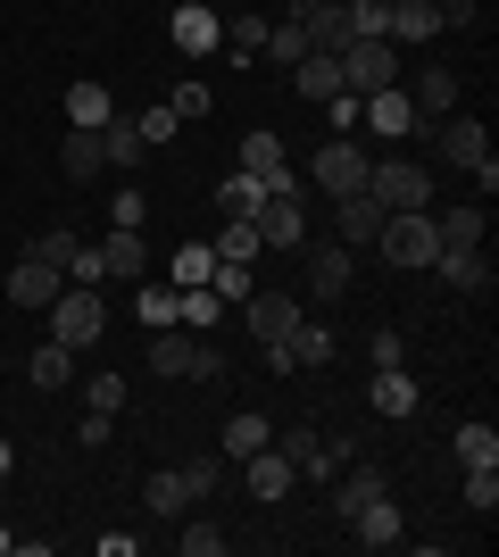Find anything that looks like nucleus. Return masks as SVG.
<instances>
[{
    "label": "nucleus",
    "instance_id": "5",
    "mask_svg": "<svg viewBox=\"0 0 499 557\" xmlns=\"http://www.w3.org/2000/svg\"><path fill=\"white\" fill-rule=\"evenodd\" d=\"M366 166H375V159L358 150V134H333L325 150L309 159V184L325 191V200H341V191H366Z\"/></svg>",
    "mask_w": 499,
    "mask_h": 557
},
{
    "label": "nucleus",
    "instance_id": "19",
    "mask_svg": "<svg viewBox=\"0 0 499 557\" xmlns=\"http://www.w3.org/2000/svg\"><path fill=\"white\" fill-rule=\"evenodd\" d=\"M241 466H250L241 483H250V499H259V508H275V499H284V491L300 483V466H291V458H284V449H275V442H266L259 458H241Z\"/></svg>",
    "mask_w": 499,
    "mask_h": 557
},
{
    "label": "nucleus",
    "instance_id": "10",
    "mask_svg": "<svg viewBox=\"0 0 499 557\" xmlns=\"http://www.w3.org/2000/svg\"><path fill=\"white\" fill-rule=\"evenodd\" d=\"M250 225H259V242H266V250H300V242H309V216H300V191H266Z\"/></svg>",
    "mask_w": 499,
    "mask_h": 557
},
{
    "label": "nucleus",
    "instance_id": "16",
    "mask_svg": "<svg viewBox=\"0 0 499 557\" xmlns=\"http://www.w3.org/2000/svg\"><path fill=\"white\" fill-rule=\"evenodd\" d=\"M92 250H100V275H134V283L150 275V242H142V225H109Z\"/></svg>",
    "mask_w": 499,
    "mask_h": 557
},
{
    "label": "nucleus",
    "instance_id": "46",
    "mask_svg": "<svg viewBox=\"0 0 499 557\" xmlns=\"http://www.w3.org/2000/svg\"><path fill=\"white\" fill-rule=\"evenodd\" d=\"M316 442H325L316 424H291V433H284V442H275V449H284V458L300 466V474H309V466H316Z\"/></svg>",
    "mask_w": 499,
    "mask_h": 557
},
{
    "label": "nucleus",
    "instance_id": "27",
    "mask_svg": "<svg viewBox=\"0 0 499 557\" xmlns=\"http://www.w3.org/2000/svg\"><path fill=\"white\" fill-rule=\"evenodd\" d=\"M433 275L450 283V292H466V300H483V292H491V267H483V250H441V258H433Z\"/></svg>",
    "mask_w": 499,
    "mask_h": 557
},
{
    "label": "nucleus",
    "instance_id": "32",
    "mask_svg": "<svg viewBox=\"0 0 499 557\" xmlns=\"http://www.w3.org/2000/svg\"><path fill=\"white\" fill-rule=\"evenodd\" d=\"M300 34H309V50H341V42H350V9H341V0H325V9H309V17H300Z\"/></svg>",
    "mask_w": 499,
    "mask_h": 557
},
{
    "label": "nucleus",
    "instance_id": "50",
    "mask_svg": "<svg viewBox=\"0 0 499 557\" xmlns=\"http://www.w3.org/2000/svg\"><path fill=\"white\" fill-rule=\"evenodd\" d=\"M134 125H142V141H175V125H184V116H175V109H166V100H159V109H142V116H134Z\"/></svg>",
    "mask_w": 499,
    "mask_h": 557
},
{
    "label": "nucleus",
    "instance_id": "55",
    "mask_svg": "<svg viewBox=\"0 0 499 557\" xmlns=\"http://www.w3.org/2000/svg\"><path fill=\"white\" fill-rule=\"evenodd\" d=\"M9 474H17V449H9V442H0V483H9Z\"/></svg>",
    "mask_w": 499,
    "mask_h": 557
},
{
    "label": "nucleus",
    "instance_id": "41",
    "mask_svg": "<svg viewBox=\"0 0 499 557\" xmlns=\"http://www.w3.org/2000/svg\"><path fill=\"white\" fill-rule=\"evenodd\" d=\"M266 59H275V67H300V59H309V34H300V17L266 25Z\"/></svg>",
    "mask_w": 499,
    "mask_h": 557
},
{
    "label": "nucleus",
    "instance_id": "56",
    "mask_svg": "<svg viewBox=\"0 0 499 557\" xmlns=\"http://www.w3.org/2000/svg\"><path fill=\"white\" fill-rule=\"evenodd\" d=\"M284 9H291V17H309V9H325V0H284Z\"/></svg>",
    "mask_w": 499,
    "mask_h": 557
},
{
    "label": "nucleus",
    "instance_id": "43",
    "mask_svg": "<svg viewBox=\"0 0 499 557\" xmlns=\"http://www.w3.org/2000/svg\"><path fill=\"white\" fill-rule=\"evenodd\" d=\"M366 367H408V333H400V325L366 333Z\"/></svg>",
    "mask_w": 499,
    "mask_h": 557
},
{
    "label": "nucleus",
    "instance_id": "24",
    "mask_svg": "<svg viewBox=\"0 0 499 557\" xmlns=\"http://www.w3.org/2000/svg\"><path fill=\"white\" fill-rule=\"evenodd\" d=\"M366 399H375V417H416V408H425V399H416V374L408 367H375V383H366Z\"/></svg>",
    "mask_w": 499,
    "mask_h": 557
},
{
    "label": "nucleus",
    "instance_id": "52",
    "mask_svg": "<svg viewBox=\"0 0 499 557\" xmlns=\"http://www.w3.org/2000/svg\"><path fill=\"white\" fill-rule=\"evenodd\" d=\"M109 433H117V417H100V408H84V424H75V442H84V449H109Z\"/></svg>",
    "mask_w": 499,
    "mask_h": 557
},
{
    "label": "nucleus",
    "instance_id": "17",
    "mask_svg": "<svg viewBox=\"0 0 499 557\" xmlns=\"http://www.w3.org/2000/svg\"><path fill=\"white\" fill-rule=\"evenodd\" d=\"M59 175H67V184L109 175V141H100V125H67V141H59Z\"/></svg>",
    "mask_w": 499,
    "mask_h": 557
},
{
    "label": "nucleus",
    "instance_id": "42",
    "mask_svg": "<svg viewBox=\"0 0 499 557\" xmlns=\"http://www.w3.org/2000/svg\"><path fill=\"white\" fill-rule=\"evenodd\" d=\"M125 399H134V383H125V374H92V383H84V408H100V417H117Z\"/></svg>",
    "mask_w": 499,
    "mask_h": 557
},
{
    "label": "nucleus",
    "instance_id": "47",
    "mask_svg": "<svg viewBox=\"0 0 499 557\" xmlns=\"http://www.w3.org/2000/svg\"><path fill=\"white\" fill-rule=\"evenodd\" d=\"M166 109L191 125V116H209V109H216V92H209V84H175V92H166Z\"/></svg>",
    "mask_w": 499,
    "mask_h": 557
},
{
    "label": "nucleus",
    "instance_id": "35",
    "mask_svg": "<svg viewBox=\"0 0 499 557\" xmlns=\"http://www.w3.org/2000/svg\"><path fill=\"white\" fill-rule=\"evenodd\" d=\"M100 141H109V166H142V125H134V116H109V125H100Z\"/></svg>",
    "mask_w": 499,
    "mask_h": 557
},
{
    "label": "nucleus",
    "instance_id": "1",
    "mask_svg": "<svg viewBox=\"0 0 499 557\" xmlns=\"http://www.w3.org/2000/svg\"><path fill=\"white\" fill-rule=\"evenodd\" d=\"M150 374H166V383H225V358L191 325H166V333H150Z\"/></svg>",
    "mask_w": 499,
    "mask_h": 557
},
{
    "label": "nucleus",
    "instance_id": "30",
    "mask_svg": "<svg viewBox=\"0 0 499 557\" xmlns=\"http://www.w3.org/2000/svg\"><path fill=\"white\" fill-rule=\"evenodd\" d=\"M266 442H275V424H266V417H250V408H241V417H225V442H216V449H225V458H259V449Z\"/></svg>",
    "mask_w": 499,
    "mask_h": 557
},
{
    "label": "nucleus",
    "instance_id": "57",
    "mask_svg": "<svg viewBox=\"0 0 499 557\" xmlns=\"http://www.w3.org/2000/svg\"><path fill=\"white\" fill-rule=\"evenodd\" d=\"M9 549H17V533H9V516H0V557H9Z\"/></svg>",
    "mask_w": 499,
    "mask_h": 557
},
{
    "label": "nucleus",
    "instance_id": "3",
    "mask_svg": "<svg viewBox=\"0 0 499 557\" xmlns=\"http://www.w3.org/2000/svg\"><path fill=\"white\" fill-rule=\"evenodd\" d=\"M375 250L391 258V267H433L441 258V233H433V209H391L375 233Z\"/></svg>",
    "mask_w": 499,
    "mask_h": 557
},
{
    "label": "nucleus",
    "instance_id": "9",
    "mask_svg": "<svg viewBox=\"0 0 499 557\" xmlns=\"http://www.w3.org/2000/svg\"><path fill=\"white\" fill-rule=\"evenodd\" d=\"M59 292H67V275H59V267H50L42 250H25L17 267H9V308H17V317H42V308L59 300Z\"/></svg>",
    "mask_w": 499,
    "mask_h": 557
},
{
    "label": "nucleus",
    "instance_id": "51",
    "mask_svg": "<svg viewBox=\"0 0 499 557\" xmlns=\"http://www.w3.org/2000/svg\"><path fill=\"white\" fill-rule=\"evenodd\" d=\"M433 17H441V25H458V34H466V25H483V0H433Z\"/></svg>",
    "mask_w": 499,
    "mask_h": 557
},
{
    "label": "nucleus",
    "instance_id": "33",
    "mask_svg": "<svg viewBox=\"0 0 499 557\" xmlns=\"http://www.w3.org/2000/svg\"><path fill=\"white\" fill-rule=\"evenodd\" d=\"M109 116H117L109 84H92V75H84V84H67V125H109Z\"/></svg>",
    "mask_w": 499,
    "mask_h": 557
},
{
    "label": "nucleus",
    "instance_id": "37",
    "mask_svg": "<svg viewBox=\"0 0 499 557\" xmlns=\"http://www.w3.org/2000/svg\"><path fill=\"white\" fill-rule=\"evenodd\" d=\"M450 449H458V466H499V433L491 424H458Z\"/></svg>",
    "mask_w": 499,
    "mask_h": 557
},
{
    "label": "nucleus",
    "instance_id": "40",
    "mask_svg": "<svg viewBox=\"0 0 499 557\" xmlns=\"http://www.w3.org/2000/svg\"><path fill=\"white\" fill-rule=\"evenodd\" d=\"M175 549H184V557H225V524H209V516H184Z\"/></svg>",
    "mask_w": 499,
    "mask_h": 557
},
{
    "label": "nucleus",
    "instance_id": "39",
    "mask_svg": "<svg viewBox=\"0 0 499 557\" xmlns=\"http://www.w3.org/2000/svg\"><path fill=\"white\" fill-rule=\"evenodd\" d=\"M291 358H300V367H333V358H341V342H333L325 325H309V317H300V333H291Z\"/></svg>",
    "mask_w": 499,
    "mask_h": 557
},
{
    "label": "nucleus",
    "instance_id": "18",
    "mask_svg": "<svg viewBox=\"0 0 499 557\" xmlns=\"http://www.w3.org/2000/svg\"><path fill=\"white\" fill-rule=\"evenodd\" d=\"M241 317H250V333H259V342H284V333L300 325L309 308L291 300V292H250V300H241Z\"/></svg>",
    "mask_w": 499,
    "mask_h": 557
},
{
    "label": "nucleus",
    "instance_id": "38",
    "mask_svg": "<svg viewBox=\"0 0 499 557\" xmlns=\"http://www.w3.org/2000/svg\"><path fill=\"white\" fill-rule=\"evenodd\" d=\"M259 250H266V242H259V225H250V216H225V233H216V258H234V267H250Z\"/></svg>",
    "mask_w": 499,
    "mask_h": 557
},
{
    "label": "nucleus",
    "instance_id": "49",
    "mask_svg": "<svg viewBox=\"0 0 499 557\" xmlns=\"http://www.w3.org/2000/svg\"><path fill=\"white\" fill-rule=\"evenodd\" d=\"M350 458H358L350 442H316V466H309V483H333V474H341Z\"/></svg>",
    "mask_w": 499,
    "mask_h": 557
},
{
    "label": "nucleus",
    "instance_id": "31",
    "mask_svg": "<svg viewBox=\"0 0 499 557\" xmlns=\"http://www.w3.org/2000/svg\"><path fill=\"white\" fill-rule=\"evenodd\" d=\"M433 233H441V250H483L491 216H483V209H441V216H433Z\"/></svg>",
    "mask_w": 499,
    "mask_h": 557
},
{
    "label": "nucleus",
    "instance_id": "15",
    "mask_svg": "<svg viewBox=\"0 0 499 557\" xmlns=\"http://www.w3.org/2000/svg\"><path fill=\"white\" fill-rule=\"evenodd\" d=\"M408 100H416V116H425V125H441V116H458V100H466V84H458V67H416V84H408Z\"/></svg>",
    "mask_w": 499,
    "mask_h": 557
},
{
    "label": "nucleus",
    "instance_id": "20",
    "mask_svg": "<svg viewBox=\"0 0 499 557\" xmlns=\"http://www.w3.org/2000/svg\"><path fill=\"white\" fill-rule=\"evenodd\" d=\"M142 499H150V516H191V508H200V491H191L184 466H150V474H142Z\"/></svg>",
    "mask_w": 499,
    "mask_h": 557
},
{
    "label": "nucleus",
    "instance_id": "29",
    "mask_svg": "<svg viewBox=\"0 0 499 557\" xmlns=\"http://www.w3.org/2000/svg\"><path fill=\"white\" fill-rule=\"evenodd\" d=\"M25 383H34V392H67V383H75V349L67 342H42L34 358H25Z\"/></svg>",
    "mask_w": 499,
    "mask_h": 557
},
{
    "label": "nucleus",
    "instance_id": "48",
    "mask_svg": "<svg viewBox=\"0 0 499 557\" xmlns=\"http://www.w3.org/2000/svg\"><path fill=\"white\" fill-rule=\"evenodd\" d=\"M350 9V42L358 34H383V17H391V0H341Z\"/></svg>",
    "mask_w": 499,
    "mask_h": 557
},
{
    "label": "nucleus",
    "instance_id": "34",
    "mask_svg": "<svg viewBox=\"0 0 499 557\" xmlns=\"http://www.w3.org/2000/svg\"><path fill=\"white\" fill-rule=\"evenodd\" d=\"M259 200H266V184H259V175H241V166L216 184V216H259Z\"/></svg>",
    "mask_w": 499,
    "mask_h": 557
},
{
    "label": "nucleus",
    "instance_id": "21",
    "mask_svg": "<svg viewBox=\"0 0 499 557\" xmlns=\"http://www.w3.org/2000/svg\"><path fill=\"white\" fill-rule=\"evenodd\" d=\"M350 275H358V267H350V242H325V250H309V300H341V292H350Z\"/></svg>",
    "mask_w": 499,
    "mask_h": 557
},
{
    "label": "nucleus",
    "instance_id": "13",
    "mask_svg": "<svg viewBox=\"0 0 499 557\" xmlns=\"http://www.w3.org/2000/svg\"><path fill=\"white\" fill-rule=\"evenodd\" d=\"M241 175H259L266 191H300V175L284 159V134H241Z\"/></svg>",
    "mask_w": 499,
    "mask_h": 557
},
{
    "label": "nucleus",
    "instance_id": "25",
    "mask_svg": "<svg viewBox=\"0 0 499 557\" xmlns=\"http://www.w3.org/2000/svg\"><path fill=\"white\" fill-rule=\"evenodd\" d=\"M441 17H433V0H391V17H383V42L408 50V42H433Z\"/></svg>",
    "mask_w": 499,
    "mask_h": 557
},
{
    "label": "nucleus",
    "instance_id": "2",
    "mask_svg": "<svg viewBox=\"0 0 499 557\" xmlns=\"http://www.w3.org/2000/svg\"><path fill=\"white\" fill-rule=\"evenodd\" d=\"M42 317H50V342H67V349H92L100 333H109V300H100L92 283H67Z\"/></svg>",
    "mask_w": 499,
    "mask_h": 557
},
{
    "label": "nucleus",
    "instance_id": "44",
    "mask_svg": "<svg viewBox=\"0 0 499 557\" xmlns=\"http://www.w3.org/2000/svg\"><path fill=\"white\" fill-rule=\"evenodd\" d=\"M466 508H475V516L499 508V466H466Z\"/></svg>",
    "mask_w": 499,
    "mask_h": 557
},
{
    "label": "nucleus",
    "instance_id": "14",
    "mask_svg": "<svg viewBox=\"0 0 499 557\" xmlns=\"http://www.w3.org/2000/svg\"><path fill=\"white\" fill-rule=\"evenodd\" d=\"M341 524H350L358 549H400V533H408V524H400V499H391V491H383V499H366L358 516H341Z\"/></svg>",
    "mask_w": 499,
    "mask_h": 557
},
{
    "label": "nucleus",
    "instance_id": "54",
    "mask_svg": "<svg viewBox=\"0 0 499 557\" xmlns=\"http://www.w3.org/2000/svg\"><path fill=\"white\" fill-rule=\"evenodd\" d=\"M142 209H150L142 191H117V200H109V225H142Z\"/></svg>",
    "mask_w": 499,
    "mask_h": 557
},
{
    "label": "nucleus",
    "instance_id": "12",
    "mask_svg": "<svg viewBox=\"0 0 499 557\" xmlns=\"http://www.w3.org/2000/svg\"><path fill=\"white\" fill-rule=\"evenodd\" d=\"M433 150H441V159L450 166H466V175H475L483 159H491V134H483V116H441V125H433Z\"/></svg>",
    "mask_w": 499,
    "mask_h": 557
},
{
    "label": "nucleus",
    "instance_id": "11",
    "mask_svg": "<svg viewBox=\"0 0 499 557\" xmlns=\"http://www.w3.org/2000/svg\"><path fill=\"white\" fill-rule=\"evenodd\" d=\"M216 34H225V25H216L209 0H175V17H166V42L184 50V59H216Z\"/></svg>",
    "mask_w": 499,
    "mask_h": 557
},
{
    "label": "nucleus",
    "instance_id": "6",
    "mask_svg": "<svg viewBox=\"0 0 499 557\" xmlns=\"http://www.w3.org/2000/svg\"><path fill=\"white\" fill-rule=\"evenodd\" d=\"M34 250H42L67 283H92V292L109 283V275H100V250H92V242H84L75 225H42V233H34Z\"/></svg>",
    "mask_w": 499,
    "mask_h": 557
},
{
    "label": "nucleus",
    "instance_id": "23",
    "mask_svg": "<svg viewBox=\"0 0 499 557\" xmlns=\"http://www.w3.org/2000/svg\"><path fill=\"white\" fill-rule=\"evenodd\" d=\"M333 216H341V242H350V250H366V242L383 233V216H391V209H383L375 191H341V200H333Z\"/></svg>",
    "mask_w": 499,
    "mask_h": 557
},
{
    "label": "nucleus",
    "instance_id": "36",
    "mask_svg": "<svg viewBox=\"0 0 499 557\" xmlns=\"http://www.w3.org/2000/svg\"><path fill=\"white\" fill-rule=\"evenodd\" d=\"M209 267H216L209 242H184V250L166 258V283H175V292H191V283H209Z\"/></svg>",
    "mask_w": 499,
    "mask_h": 557
},
{
    "label": "nucleus",
    "instance_id": "53",
    "mask_svg": "<svg viewBox=\"0 0 499 557\" xmlns=\"http://www.w3.org/2000/svg\"><path fill=\"white\" fill-rule=\"evenodd\" d=\"M325 116H333V134H358V92H333Z\"/></svg>",
    "mask_w": 499,
    "mask_h": 557
},
{
    "label": "nucleus",
    "instance_id": "45",
    "mask_svg": "<svg viewBox=\"0 0 499 557\" xmlns=\"http://www.w3.org/2000/svg\"><path fill=\"white\" fill-rule=\"evenodd\" d=\"M225 50H234V59H259L266 50V17H234L225 25Z\"/></svg>",
    "mask_w": 499,
    "mask_h": 557
},
{
    "label": "nucleus",
    "instance_id": "8",
    "mask_svg": "<svg viewBox=\"0 0 499 557\" xmlns=\"http://www.w3.org/2000/svg\"><path fill=\"white\" fill-rule=\"evenodd\" d=\"M366 191H375L383 209H425V200H433V175L416 159H375V166H366Z\"/></svg>",
    "mask_w": 499,
    "mask_h": 557
},
{
    "label": "nucleus",
    "instance_id": "4",
    "mask_svg": "<svg viewBox=\"0 0 499 557\" xmlns=\"http://www.w3.org/2000/svg\"><path fill=\"white\" fill-rule=\"evenodd\" d=\"M333 59H341V92H383V84H400V50L383 42V34H358V42H341L333 50Z\"/></svg>",
    "mask_w": 499,
    "mask_h": 557
},
{
    "label": "nucleus",
    "instance_id": "22",
    "mask_svg": "<svg viewBox=\"0 0 499 557\" xmlns=\"http://www.w3.org/2000/svg\"><path fill=\"white\" fill-rule=\"evenodd\" d=\"M383 491H391V474H383V466H366V458H350L341 474H333V508L358 516L366 499H383Z\"/></svg>",
    "mask_w": 499,
    "mask_h": 557
},
{
    "label": "nucleus",
    "instance_id": "26",
    "mask_svg": "<svg viewBox=\"0 0 499 557\" xmlns=\"http://www.w3.org/2000/svg\"><path fill=\"white\" fill-rule=\"evenodd\" d=\"M291 92H300V100H316V109H325V100L341 92V59H333V50H309V59L291 67Z\"/></svg>",
    "mask_w": 499,
    "mask_h": 557
},
{
    "label": "nucleus",
    "instance_id": "28",
    "mask_svg": "<svg viewBox=\"0 0 499 557\" xmlns=\"http://www.w3.org/2000/svg\"><path fill=\"white\" fill-rule=\"evenodd\" d=\"M134 317H142V333L184 325V292H175V283H150V275H142V292H134Z\"/></svg>",
    "mask_w": 499,
    "mask_h": 557
},
{
    "label": "nucleus",
    "instance_id": "7",
    "mask_svg": "<svg viewBox=\"0 0 499 557\" xmlns=\"http://www.w3.org/2000/svg\"><path fill=\"white\" fill-rule=\"evenodd\" d=\"M358 134H433L425 116H416V100H408V84H383V92H366L358 100Z\"/></svg>",
    "mask_w": 499,
    "mask_h": 557
}]
</instances>
